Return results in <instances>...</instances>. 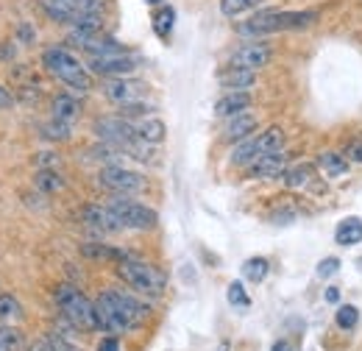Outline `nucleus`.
Segmentation results:
<instances>
[{
	"instance_id": "30",
	"label": "nucleus",
	"mask_w": 362,
	"mask_h": 351,
	"mask_svg": "<svg viewBox=\"0 0 362 351\" xmlns=\"http://www.w3.org/2000/svg\"><path fill=\"white\" fill-rule=\"evenodd\" d=\"M17 318H23V307H20V301L14 299V296H0V321H17Z\"/></svg>"
},
{
	"instance_id": "1",
	"label": "nucleus",
	"mask_w": 362,
	"mask_h": 351,
	"mask_svg": "<svg viewBox=\"0 0 362 351\" xmlns=\"http://www.w3.org/2000/svg\"><path fill=\"white\" fill-rule=\"evenodd\" d=\"M315 20H317L315 11H259L248 23H243L237 31L243 37H265V34H279V31L307 28Z\"/></svg>"
},
{
	"instance_id": "10",
	"label": "nucleus",
	"mask_w": 362,
	"mask_h": 351,
	"mask_svg": "<svg viewBox=\"0 0 362 351\" xmlns=\"http://www.w3.org/2000/svg\"><path fill=\"white\" fill-rule=\"evenodd\" d=\"M271 62V47L262 42H251V45H243L240 50H234L231 56V64L234 67H245V70H259Z\"/></svg>"
},
{
	"instance_id": "27",
	"label": "nucleus",
	"mask_w": 362,
	"mask_h": 351,
	"mask_svg": "<svg viewBox=\"0 0 362 351\" xmlns=\"http://www.w3.org/2000/svg\"><path fill=\"white\" fill-rule=\"evenodd\" d=\"M268 270H271V265H268L265 257H251V260H245V265H243V276H245L248 282H254V284L265 282Z\"/></svg>"
},
{
	"instance_id": "47",
	"label": "nucleus",
	"mask_w": 362,
	"mask_h": 351,
	"mask_svg": "<svg viewBox=\"0 0 362 351\" xmlns=\"http://www.w3.org/2000/svg\"><path fill=\"white\" fill-rule=\"evenodd\" d=\"M218 351H228V343H221V346H218Z\"/></svg>"
},
{
	"instance_id": "7",
	"label": "nucleus",
	"mask_w": 362,
	"mask_h": 351,
	"mask_svg": "<svg viewBox=\"0 0 362 351\" xmlns=\"http://www.w3.org/2000/svg\"><path fill=\"white\" fill-rule=\"evenodd\" d=\"M100 184L106 190H112L115 195H134V192H142L145 190V178L134 171H126L120 165H109L100 171Z\"/></svg>"
},
{
	"instance_id": "41",
	"label": "nucleus",
	"mask_w": 362,
	"mask_h": 351,
	"mask_svg": "<svg viewBox=\"0 0 362 351\" xmlns=\"http://www.w3.org/2000/svg\"><path fill=\"white\" fill-rule=\"evenodd\" d=\"M14 106V98L6 87H0V109H11Z\"/></svg>"
},
{
	"instance_id": "25",
	"label": "nucleus",
	"mask_w": 362,
	"mask_h": 351,
	"mask_svg": "<svg viewBox=\"0 0 362 351\" xmlns=\"http://www.w3.org/2000/svg\"><path fill=\"white\" fill-rule=\"evenodd\" d=\"M317 168L326 176H343L349 171V159L340 156V154H334V151H326V154L317 156Z\"/></svg>"
},
{
	"instance_id": "46",
	"label": "nucleus",
	"mask_w": 362,
	"mask_h": 351,
	"mask_svg": "<svg viewBox=\"0 0 362 351\" xmlns=\"http://www.w3.org/2000/svg\"><path fill=\"white\" fill-rule=\"evenodd\" d=\"M145 3H148V6H159L162 0H145Z\"/></svg>"
},
{
	"instance_id": "17",
	"label": "nucleus",
	"mask_w": 362,
	"mask_h": 351,
	"mask_svg": "<svg viewBox=\"0 0 362 351\" xmlns=\"http://www.w3.org/2000/svg\"><path fill=\"white\" fill-rule=\"evenodd\" d=\"M218 81H221V87L237 92V89L254 87L257 73H254V70H245V67H228V70H223V73H218Z\"/></svg>"
},
{
	"instance_id": "42",
	"label": "nucleus",
	"mask_w": 362,
	"mask_h": 351,
	"mask_svg": "<svg viewBox=\"0 0 362 351\" xmlns=\"http://www.w3.org/2000/svg\"><path fill=\"white\" fill-rule=\"evenodd\" d=\"M20 40H23V42H34V28L23 23V25H20Z\"/></svg>"
},
{
	"instance_id": "3",
	"label": "nucleus",
	"mask_w": 362,
	"mask_h": 351,
	"mask_svg": "<svg viewBox=\"0 0 362 351\" xmlns=\"http://www.w3.org/2000/svg\"><path fill=\"white\" fill-rule=\"evenodd\" d=\"M56 304H59V309L64 312V318H67L73 326H78V329H84V332L98 329L95 304H92L84 293H78L76 287L62 284V287L56 290Z\"/></svg>"
},
{
	"instance_id": "26",
	"label": "nucleus",
	"mask_w": 362,
	"mask_h": 351,
	"mask_svg": "<svg viewBox=\"0 0 362 351\" xmlns=\"http://www.w3.org/2000/svg\"><path fill=\"white\" fill-rule=\"evenodd\" d=\"M257 156H259L257 139H254V137H248V139H243V142L231 151V165H251Z\"/></svg>"
},
{
	"instance_id": "20",
	"label": "nucleus",
	"mask_w": 362,
	"mask_h": 351,
	"mask_svg": "<svg viewBox=\"0 0 362 351\" xmlns=\"http://www.w3.org/2000/svg\"><path fill=\"white\" fill-rule=\"evenodd\" d=\"M42 6H45L47 14L53 20H59V23H76L78 14H81L76 0H42Z\"/></svg>"
},
{
	"instance_id": "44",
	"label": "nucleus",
	"mask_w": 362,
	"mask_h": 351,
	"mask_svg": "<svg viewBox=\"0 0 362 351\" xmlns=\"http://www.w3.org/2000/svg\"><path fill=\"white\" fill-rule=\"evenodd\" d=\"M271 351H296V349H293V343H290V340H279V343H273Z\"/></svg>"
},
{
	"instance_id": "29",
	"label": "nucleus",
	"mask_w": 362,
	"mask_h": 351,
	"mask_svg": "<svg viewBox=\"0 0 362 351\" xmlns=\"http://www.w3.org/2000/svg\"><path fill=\"white\" fill-rule=\"evenodd\" d=\"M23 346V335L14 326H0V351H17Z\"/></svg>"
},
{
	"instance_id": "40",
	"label": "nucleus",
	"mask_w": 362,
	"mask_h": 351,
	"mask_svg": "<svg viewBox=\"0 0 362 351\" xmlns=\"http://www.w3.org/2000/svg\"><path fill=\"white\" fill-rule=\"evenodd\" d=\"M98 351H120V343H117V338H103L98 343Z\"/></svg>"
},
{
	"instance_id": "45",
	"label": "nucleus",
	"mask_w": 362,
	"mask_h": 351,
	"mask_svg": "<svg viewBox=\"0 0 362 351\" xmlns=\"http://www.w3.org/2000/svg\"><path fill=\"white\" fill-rule=\"evenodd\" d=\"M6 45H8V42H6ZM6 45L0 47V59H11V56H14V47H6Z\"/></svg>"
},
{
	"instance_id": "38",
	"label": "nucleus",
	"mask_w": 362,
	"mask_h": 351,
	"mask_svg": "<svg viewBox=\"0 0 362 351\" xmlns=\"http://www.w3.org/2000/svg\"><path fill=\"white\" fill-rule=\"evenodd\" d=\"M346 156H349L351 162H360L362 165V139H351V142L346 145Z\"/></svg>"
},
{
	"instance_id": "9",
	"label": "nucleus",
	"mask_w": 362,
	"mask_h": 351,
	"mask_svg": "<svg viewBox=\"0 0 362 351\" xmlns=\"http://www.w3.org/2000/svg\"><path fill=\"white\" fill-rule=\"evenodd\" d=\"M92 73H98V76H109V79H126L129 73H134L136 70V62L134 59H129V56H95L92 59Z\"/></svg>"
},
{
	"instance_id": "13",
	"label": "nucleus",
	"mask_w": 362,
	"mask_h": 351,
	"mask_svg": "<svg viewBox=\"0 0 362 351\" xmlns=\"http://www.w3.org/2000/svg\"><path fill=\"white\" fill-rule=\"evenodd\" d=\"M81 218H84V223H87L90 229L106 231V234H109V231H120V229H123L120 218H117L109 207H84Z\"/></svg>"
},
{
	"instance_id": "2",
	"label": "nucleus",
	"mask_w": 362,
	"mask_h": 351,
	"mask_svg": "<svg viewBox=\"0 0 362 351\" xmlns=\"http://www.w3.org/2000/svg\"><path fill=\"white\" fill-rule=\"evenodd\" d=\"M42 64L47 67V73H53L59 81H64L70 89H76V92H90L92 89V79L90 73L81 67V62L73 56V53H67V50H62V47H50L42 53Z\"/></svg>"
},
{
	"instance_id": "37",
	"label": "nucleus",
	"mask_w": 362,
	"mask_h": 351,
	"mask_svg": "<svg viewBox=\"0 0 362 351\" xmlns=\"http://www.w3.org/2000/svg\"><path fill=\"white\" fill-rule=\"evenodd\" d=\"M145 112H151V106H145V103H123L120 106V115L123 117H139Z\"/></svg>"
},
{
	"instance_id": "15",
	"label": "nucleus",
	"mask_w": 362,
	"mask_h": 351,
	"mask_svg": "<svg viewBox=\"0 0 362 351\" xmlns=\"http://www.w3.org/2000/svg\"><path fill=\"white\" fill-rule=\"evenodd\" d=\"M257 126H259V120L254 115L240 112V115L228 117L226 129H223V139H228V142H243V139H248L251 134L257 132Z\"/></svg>"
},
{
	"instance_id": "8",
	"label": "nucleus",
	"mask_w": 362,
	"mask_h": 351,
	"mask_svg": "<svg viewBox=\"0 0 362 351\" xmlns=\"http://www.w3.org/2000/svg\"><path fill=\"white\" fill-rule=\"evenodd\" d=\"M95 315H98V329H106V332H112V335L129 332L126 318L120 315V309H117V304L112 301L109 293L98 296V301H95Z\"/></svg>"
},
{
	"instance_id": "34",
	"label": "nucleus",
	"mask_w": 362,
	"mask_h": 351,
	"mask_svg": "<svg viewBox=\"0 0 362 351\" xmlns=\"http://www.w3.org/2000/svg\"><path fill=\"white\" fill-rule=\"evenodd\" d=\"M42 134H45L47 139H67L70 137V123H64V120H50L42 126Z\"/></svg>"
},
{
	"instance_id": "36",
	"label": "nucleus",
	"mask_w": 362,
	"mask_h": 351,
	"mask_svg": "<svg viewBox=\"0 0 362 351\" xmlns=\"http://www.w3.org/2000/svg\"><path fill=\"white\" fill-rule=\"evenodd\" d=\"M337 270H340V260H337V257H326V260L317 263V276H320V279H329V276H334Z\"/></svg>"
},
{
	"instance_id": "39",
	"label": "nucleus",
	"mask_w": 362,
	"mask_h": 351,
	"mask_svg": "<svg viewBox=\"0 0 362 351\" xmlns=\"http://www.w3.org/2000/svg\"><path fill=\"white\" fill-rule=\"evenodd\" d=\"M47 340H50V349H53V351H81V349H76L73 343H67L62 335H50Z\"/></svg>"
},
{
	"instance_id": "11",
	"label": "nucleus",
	"mask_w": 362,
	"mask_h": 351,
	"mask_svg": "<svg viewBox=\"0 0 362 351\" xmlns=\"http://www.w3.org/2000/svg\"><path fill=\"white\" fill-rule=\"evenodd\" d=\"M109 296H112V301L117 304L120 309V315L126 318V323H129V329H134L139 326L148 315H151V309L145 307L142 301H136L134 296H129V293H120V290H109Z\"/></svg>"
},
{
	"instance_id": "24",
	"label": "nucleus",
	"mask_w": 362,
	"mask_h": 351,
	"mask_svg": "<svg viewBox=\"0 0 362 351\" xmlns=\"http://www.w3.org/2000/svg\"><path fill=\"white\" fill-rule=\"evenodd\" d=\"M254 139H257L259 156H262V154H276V151H281V145H284V132H281L279 126H271L268 132H262L259 137H254Z\"/></svg>"
},
{
	"instance_id": "18",
	"label": "nucleus",
	"mask_w": 362,
	"mask_h": 351,
	"mask_svg": "<svg viewBox=\"0 0 362 351\" xmlns=\"http://www.w3.org/2000/svg\"><path fill=\"white\" fill-rule=\"evenodd\" d=\"M134 132L142 142H148V145H159V142L165 139L168 129H165V123H162L159 117H142L139 123H134Z\"/></svg>"
},
{
	"instance_id": "6",
	"label": "nucleus",
	"mask_w": 362,
	"mask_h": 351,
	"mask_svg": "<svg viewBox=\"0 0 362 351\" xmlns=\"http://www.w3.org/2000/svg\"><path fill=\"white\" fill-rule=\"evenodd\" d=\"M109 209L120 218L123 229H139V231H145V229H153V226L159 223V215H156L151 207H142V204H136V201H129L126 195H117V198L109 204Z\"/></svg>"
},
{
	"instance_id": "5",
	"label": "nucleus",
	"mask_w": 362,
	"mask_h": 351,
	"mask_svg": "<svg viewBox=\"0 0 362 351\" xmlns=\"http://www.w3.org/2000/svg\"><path fill=\"white\" fill-rule=\"evenodd\" d=\"M117 273H120V279H126L134 290L145 293V296H162L165 293V273L156 270L153 265L126 257V260H120Z\"/></svg>"
},
{
	"instance_id": "22",
	"label": "nucleus",
	"mask_w": 362,
	"mask_h": 351,
	"mask_svg": "<svg viewBox=\"0 0 362 351\" xmlns=\"http://www.w3.org/2000/svg\"><path fill=\"white\" fill-rule=\"evenodd\" d=\"M313 178H315V165H296V168H287V171L281 173V181H284L290 190H301V187H307Z\"/></svg>"
},
{
	"instance_id": "31",
	"label": "nucleus",
	"mask_w": 362,
	"mask_h": 351,
	"mask_svg": "<svg viewBox=\"0 0 362 351\" xmlns=\"http://www.w3.org/2000/svg\"><path fill=\"white\" fill-rule=\"evenodd\" d=\"M259 3L262 0H221V11L226 17H237V14H243V11H248V8L259 6Z\"/></svg>"
},
{
	"instance_id": "43",
	"label": "nucleus",
	"mask_w": 362,
	"mask_h": 351,
	"mask_svg": "<svg viewBox=\"0 0 362 351\" xmlns=\"http://www.w3.org/2000/svg\"><path fill=\"white\" fill-rule=\"evenodd\" d=\"M323 299H326L329 304H337V301H340V290H337V287H326V293H323Z\"/></svg>"
},
{
	"instance_id": "23",
	"label": "nucleus",
	"mask_w": 362,
	"mask_h": 351,
	"mask_svg": "<svg viewBox=\"0 0 362 351\" xmlns=\"http://www.w3.org/2000/svg\"><path fill=\"white\" fill-rule=\"evenodd\" d=\"M78 100L73 98V95H59V98H53V117L56 120H64V123H73L76 117H78Z\"/></svg>"
},
{
	"instance_id": "14",
	"label": "nucleus",
	"mask_w": 362,
	"mask_h": 351,
	"mask_svg": "<svg viewBox=\"0 0 362 351\" xmlns=\"http://www.w3.org/2000/svg\"><path fill=\"white\" fill-rule=\"evenodd\" d=\"M103 95L115 103H134L136 98L142 95V84H134V81H126V79H109L103 84Z\"/></svg>"
},
{
	"instance_id": "16",
	"label": "nucleus",
	"mask_w": 362,
	"mask_h": 351,
	"mask_svg": "<svg viewBox=\"0 0 362 351\" xmlns=\"http://www.w3.org/2000/svg\"><path fill=\"white\" fill-rule=\"evenodd\" d=\"M251 106V95L245 89H237V92H228L223 95L218 103H215V115L218 117H234L240 112H245Z\"/></svg>"
},
{
	"instance_id": "19",
	"label": "nucleus",
	"mask_w": 362,
	"mask_h": 351,
	"mask_svg": "<svg viewBox=\"0 0 362 351\" xmlns=\"http://www.w3.org/2000/svg\"><path fill=\"white\" fill-rule=\"evenodd\" d=\"M334 240L337 246H360L362 243V220L360 218H346L343 223H337L334 229Z\"/></svg>"
},
{
	"instance_id": "35",
	"label": "nucleus",
	"mask_w": 362,
	"mask_h": 351,
	"mask_svg": "<svg viewBox=\"0 0 362 351\" xmlns=\"http://www.w3.org/2000/svg\"><path fill=\"white\" fill-rule=\"evenodd\" d=\"M37 187L45 190V192H56V190H62V178L53 171H40L37 173Z\"/></svg>"
},
{
	"instance_id": "21",
	"label": "nucleus",
	"mask_w": 362,
	"mask_h": 351,
	"mask_svg": "<svg viewBox=\"0 0 362 351\" xmlns=\"http://www.w3.org/2000/svg\"><path fill=\"white\" fill-rule=\"evenodd\" d=\"M81 47H84L87 53H92V59H95V56H120V53H123V45L115 42L112 37H98V34H92Z\"/></svg>"
},
{
	"instance_id": "28",
	"label": "nucleus",
	"mask_w": 362,
	"mask_h": 351,
	"mask_svg": "<svg viewBox=\"0 0 362 351\" xmlns=\"http://www.w3.org/2000/svg\"><path fill=\"white\" fill-rule=\"evenodd\" d=\"M173 20H176V11H173L170 6H165V8H159V11L153 14V28H156V34H159L162 40L170 37V31H173Z\"/></svg>"
},
{
	"instance_id": "32",
	"label": "nucleus",
	"mask_w": 362,
	"mask_h": 351,
	"mask_svg": "<svg viewBox=\"0 0 362 351\" xmlns=\"http://www.w3.org/2000/svg\"><path fill=\"white\" fill-rule=\"evenodd\" d=\"M228 304L231 307H240V309H248L251 307V299H248V293H245V287L240 284V282H231L228 284Z\"/></svg>"
},
{
	"instance_id": "4",
	"label": "nucleus",
	"mask_w": 362,
	"mask_h": 351,
	"mask_svg": "<svg viewBox=\"0 0 362 351\" xmlns=\"http://www.w3.org/2000/svg\"><path fill=\"white\" fill-rule=\"evenodd\" d=\"M95 134H98L103 142L129 151L134 159H148V151L142 148V145H148V142H142V139L136 137L134 126L126 123L123 117H106V120H98V123H95Z\"/></svg>"
},
{
	"instance_id": "33",
	"label": "nucleus",
	"mask_w": 362,
	"mask_h": 351,
	"mask_svg": "<svg viewBox=\"0 0 362 351\" xmlns=\"http://www.w3.org/2000/svg\"><path fill=\"white\" fill-rule=\"evenodd\" d=\"M334 321H337V326H340V329H346V332H349V329H354V326H357V321H360V309L351 307V304H349V307H340L337 309V315H334Z\"/></svg>"
},
{
	"instance_id": "12",
	"label": "nucleus",
	"mask_w": 362,
	"mask_h": 351,
	"mask_svg": "<svg viewBox=\"0 0 362 351\" xmlns=\"http://www.w3.org/2000/svg\"><path fill=\"white\" fill-rule=\"evenodd\" d=\"M248 171H251V178H279L287 171V156L279 154V151L276 154H262L248 165Z\"/></svg>"
}]
</instances>
